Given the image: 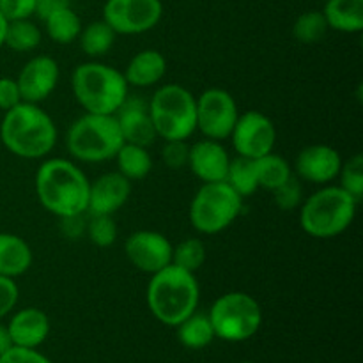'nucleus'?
Returning <instances> with one entry per match:
<instances>
[{
  "mask_svg": "<svg viewBox=\"0 0 363 363\" xmlns=\"http://www.w3.org/2000/svg\"><path fill=\"white\" fill-rule=\"evenodd\" d=\"M188 155H190V145L186 144V140H165L162 149V160L172 170L188 167Z\"/></svg>",
  "mask_w": 363,
  "mask_h": 363,
  "instance_id": "obj_35",
  "label": "nucleus"
},
{
  "mask_svg": "<svg viewBox=\"0 0 363 363\" xmlns=\"http://www.w3.org/2000/svg\"><path fill=\"white\" fill-rule=\"evenodd\" d=\"M243 209V197L225 181L204 183L190 204V223L201 234H218L234 223Z\"/></svg>",
  "mask_w": 363,
  "mask_h": 363,
  "instance_id": "obj_9",
  "label": "nucleus"
},
{
  "mask_svg": "<svg viewBox=\"0 0 363 363\" xmlns=\"http://www.w3.org/2000/svg\"><path fill=\"white\" fill-rule=\"evenodd\" d=\"M167 73V60L158 50H142L131 57L124 69V78L131 87H152L160 84Z\"/></svg>",
  "mask_w": 363,
  "mask_h": 363,
  "instance_id": "obj_20",
  "label": "nucleus"
},
{
  "mask_svg": "<svg viewBox=\"0 0 363 363\" xmlns=\"http://www.w3.org/2000/svg\"><path fill=\"white\" fill-rule=\"evenodd\" d=\"M225 183L243 199L254 195L259 190L255 160L245 158V156H236L230 160Z\"/></svg>",
  "mask_w": 363,
  "mask_h": 363,
  "instance_id": "obj_28",
  "label": "nucleus"
},
{
  "mask_svg": "<svg viewBox=\"0 0 363 363\" xmlns=\"http://www.w3.org/2000/svg\"><path fill=\"white\" fill-rule=\"evenodd\" d=\"M9 347H13L9 330H7V325H2V323H0V357H2Z\"/></svg>",
  "mask_w": 363,
  "mask_h": 363,
  "instance_id": "obj_42",
  "label": "nucleus"
},
{
  "mask_svg": "<svg viewBox=\"0 0 363 363\" xmlns=\"http://www.w3.org/2000/svg\"><path fill=\"white\" fill-rule=\"evenodd\" d=\"M176 328L177 339L188 350H204V347H208L216 339L211 321H209V318L206 314L194 312L190 318L179 323Z\"/></svg>",
  "mask_w": 363,
  "mask_h": 363,
  "instance_id": "obj_26",
  "label": "nucleus"
},
{
  "mask_svg": "<svg viewBox=\"0 0 363 363\" xmlns=\"http://www.w3.org/2000/svg\"><path fill=\"white\" fill-rule=\"evenodd\" d=\"M39 43H41V30L30 18L7 21L4 46H7L13 52L25 53L38 48Z\"/></svg>",
  "mask_w": 363,
  "mask_h": 363,
  "instance_id": "obj_29",
  "label": "nucleus"
},
{
  "mask_svg": "<svg viewBox=\"0 0 363 363\" xmlns=\"http://www.w3.org/2000/svg\"><path fill=\"white\" fill-rule=\"evenodd\" d=\"M216 339L243 342L252 339L262 325V308L254 296L241 291L216 298L208 314Z\"/></svg>",
  "mask_w": 363,
  "mask_h": 363,
  "instance_id": "obj_8",
  "label": "nucleus"
},
{
  "mask_svg": "<svg viewBox=\"0 0 363 363\" xmlns=\"http://www.w3.org/2000/svg\"><path fill=\"white\" fill-rule=\"evenodd\" d=\"M85 215V213H84ZM84 215H73V216H66V218H60V230L66 238H78L80 234H85V227H87V220L84 218Z\"/></svg>",
  "mask_w": 363,
  "mask_h": 363,
  "instance_id": "obj_40",
  "label": "nucleus"
},
{
  "mask_svg": "<svg viewBox=\"0 0 363 363\" xmlns=\"http://www.w3.org/2000/svg\"><path fill=\"white\" fill-rule=\"evenodd\" d=\"M206 259H208V250L204 241L199 238H188L172 247V264L184 272H199L204 266Z\"/></svg>",
  "mask_w": 363,
  "mask_h": 363,
  "instance_id": "obj_31",
  "label": "nucleus"
},
{
  "mask_svg": "<svg viewBox=\"0 0 363 363\" xmlns=\"http://www.w3.org/2000/svg\"><path fill=\"white\" fill-rule=\"evenodd\" d=\"M238 156L257 160L273 152L277 144V128L268 116L257 110L240 113L230 133Z\"/></svg>",
  "mask_w": 363,
  "mask_h": 363,
  "instance_id": "obj_12",
  "label": "nucleus"
},
{
  "mask_svg": "<svg viewBox=\"0 0 363 363\" xmlns=\"http://www.w3.org/2000/svg\"><path fill=\"white\" fill-rule=\"evenodd\" d=\"M163 16L162 0H106L103 20L116 34L137 35L149 32Z\"/></svg>",
  "mask_w": 363,
  "mask_h": 363,
  "instance_id": "obj_11",
  "label": "nucleus"
},
{
  "mask_svg": "<svg viewBox=\"0 0 363 363\" xmlns=\"http://www.w3.org/2000/svg\"><path fill=\"white\" fill-rule=\"evenodd\" d=\"M6 28H7V20L0 13V48L4 46V39H6Z\"/></svg>",
  "mask_w": 363,
  "mask_h": 363,
  "instance_id": "obj_43",
  "label": "nucleus"
},
{
  "mask_svg": "<svg viewBox=\"0 0 363 363\" xmlns=\"http://www.w3.org/2000/svg\"><path fill=\"white\" fill-rule=\"evenodd\" d=\"M328 23L323 11H305L293 25V35L301 45H315L323 41L328 32Z\"/></svg>",
  "mask_w": 363,
  "mask_h": 363,
  "instance_id": "obj_30",
  "label": "nucleus"
},
{
  "mask_svg": "<svg viewBox=\"0 0 363 363\" xmlns=\"http://www.w3.org/2000/svg\"><path fill=\"white\" fill-rule=\"evenodd\" d=\"M323 14L333 30L344 34L363 30V0H326Z\"/></svg>",
  "mask_w": 363,
  "mask_h": 363,
  "instance_id": "obj_22",
  "label": "nucleus"
},
{
  "mask_svg": "<svg viewBox=\"0 0 363 363\" xmlns=\"http://www.w3.org/2000/svg\"><path fill=\"white\" fill-rule=\"evenodd\" d=\"M89 241L99 248L112 247L117 240V225L113 216L110 215H91L85 227Z\"/></svg>",
  "mask_w": 363,
  "mask_h": 363,
  "instance_id": "obj_32",
  "label": "nucleus"
},
{
  "mask_svg": "<svg viewBox=\"0 0 363 363\" xmlns=\"http://www.w3.org/2000/svg\"><path fill=\"white\" fill-rule=\"evenodd\" d=\"M18 296H20V289H18L14 279L0 275V319H4L14 311Z\"/></svg>",
  "mask_w": 363,
  "mask_h": 363,
  "instance_id": "obj_37",
  "label": "nucleus"
},
{
  "mask_svg": "<svg viewBox=\"0 0 363 363\" xmlns=\"http://www.w3.org/2000/svg\"><path fill=\"white\" fill-rule=\"evenodd\" d=\"M62 7H71V0H35V14L41 20H45L48 14L55 13Z\"/></svg>",
  "mask_w": 363,
  "mask_h": 363,
  "instance_id": "obj_41",
  "label": "nucleus"
},
{
  "mask_svg": "<svg viewBox=\"0 0 363 363\" xmlns=\"http://www.w3.org/2000/svg\"><path fill=\"white\" fill-rule=\"evenodd\" d=\"M116 38V30L105 20L91 21L87 27H82L80 35H78L82 52L91 59L106 55L112 50Z\"/></svg>",
  "mask_w": 363,
  "mask_h": 363,
  "instance_id": "obj_25",
  "label": "nucleus"
},
{
  "mask_svg": "<svg viewBox=\"0 0 363 363\" xmlns=\"http://www.w3.org/2000/svg\"><path fill=\"white\" fill-rule=\"evenodd\" d=\"M358 202L340 186L321 188L301 202L300 227L318 240L337 238L353 223Z\"/></svg>",
  "mask_w": 363,
  "mask_h": 363,
  "instance_id": "obj_5",
  "label": "nucleus"
},
{
  "mask_svg": "<svg viewBox=\"0 0 363 363\" xmlns=\"http://www.w3.org/2000/svg\"><path fill=\"white\" fill-rule=\"evenodd\" d=\"M337 177H340L339 186L360 201L363 195V156L353 155L350 160L342 162Z\"/></svg>",
  "mask_w": 363,
  "mask_h": 363,
  "instance_id": "obj_33",
  "label": "nucleus"
},
{
  "mask_svg": "<svg viewBox=\"0 0 363 363\" xmlns=\"http://www.w3.org/2000/svg\"><path fill=\"white\" fill-rule=\"evenodd\" d=\"M273 202L282 211H291V209L300 208L301 202H303V190H301L300 179L291 176L282 186L273 190Z\"/></svg>",
  "mask_w": 363,
  "mask_h": 363,
  "instance_id": "obj_34",
  "label": "nucleus"
},
{
  "mask_svg": "<svg viewBox=\"0 0 363 363\" xmlns=\"http://www.w3.org/2000/svg\"><path fill=\"white\" fill-rule=\"evenodd\" d=\"M43 23H45L48 38L59 45H71L73 41H77L82 32L80 16L74 13L73 7H62V9L48 14Z\"/></svg>",
  "mask_w": 363,
  "mask_h": 363,
  "instance_id": "obj_24",
  "label": "nucleus"
},
{
  "mask_svg": "<svg viewBox=\"0 0 363 363\" xmlns=\"http://www.w3.org/2000/svg\"><path fill=\"white\" fill-rule=\"evenodd\" d=\"M243 363H250V362H243Z\"/></svg>",
  "mask_w": 363,
  "mask_h": 363,
  "instance_id": "obj_44",
  "label": "nucleus"
},
{
  "mask_svg": "<svg viewBox=\"0 0 363 363\" xmlns=\"http://www.w3.org/2000/svg\"><path fill=\"white\" fill-rule=\"evenodd\" d=\"M0 363H53L38 350L13 346L0 357Z\"/></svg>",
  "mask_w": 363,
  "mask_h": 363,
  "instance_id": "obj_38",
  "label": "nucleus"
},
{
  "mask_svg": "<svg viewBox=\"0 0 363 363\" xmlns=\"http://www.w3.org/2000/svg\"><path fill=\"white\" fill-rule=\"evenodd\" d=\"M128 261L142 273L155 275L160 269L172 264V245L156 230H137L124 243Z\"/></svg>",
  "mask_w": 363,
  "mask_h": 363,
  "instance_id": "obj_13",
  "label": "nucleus"
},
{
  "mask_svg": "<svg viewBox=\"0 0 363 363\" xmlns=\"http://www.w3.org/2000/svg\"><path fill=\"white\" fill-rule=\"evenodd\" d=\"M145 300L151 314L162 325L176 328L179 323L197 312L201 287L195 273L169 264L151 275Z\"/></svg>",
  "mask_w": 363,
  "mask_h": 363,
  "instance_id": "obj_3",
  "label": "nucleus"
},
{
  "mask_svg": "<svg viewBox=\"0 0 363 363\" xmlns=\"http://www.w3.org/2000/svg\"><path fill=\"white\" fill-rule=\"evenodd\" d=\"M113 160L117 162V172L123 174L130 181L145 179L152 170L151 155H149L147 147H142V145L124 142Z\"/></svg>",
  "mask_w": 363,
  "mask_h": 363,
  "instance_id": "obj_23",
  "label": "nucleus"
},
{
  "mask_svg": "<svg viewBox=\"0 0 363 363\" xmlns=\"http://www.w3.org/2000/svg\"><path fill=\"white\" fill-rule=\"evenodd\" d=\"M149 116L158 138L188 140L197 130V98L177 84H165L152 94Z\"/></svg>",
  "mask_w": 363,
  "mask_h": 363,
  "instance_id": "obj_7",
  "label": "nucleus"
},
{
  "mask_svg": "<svg viewBox=\"0 0 363 363\" xmlns=\"http://www.w3.org/2000/svg\"><path fill=\"white\" fill-rule=\"evenodd\" d=\"M240 117L236 99L225 89L213 87L197 98V130L211 140L230 137Z\"/></svg>",
  "mask_w": 363,
  "mask_h": 363,
  "instance_id": "obj_10",
  "label": "nucleus"
},
{
  "mask_svg": "<svg viewBox=\"0 0 363 363\" xmlns=\"http://www.w3.org/2000/svg\"><path fill=\"white\" fill-rule=\"evenodd\" d=\"M131 195V181L123 174L106 172L89 186L87 211L91 215H110L119 211Z\"/></svg>",
  "mask_w": 363,
  "mask_h": 363,
  "instance_id": "obj_16",
  "label": "nucleus"
},
{
  "mask_svg": "<svg viewBox=\"0 0 363 363\" xmlns=\"http://www.w3.org/2000/svg\"><path fill=\"white\" fill-rule=\"evenodd\" d=\"M124 144L116 116L84 113L73 121L66 135V147L74 160L101 163L116 158Z\"/></svg>",
  "mask_w": 363,
  "mask_h": 363,
  "instance_id": "obj_6",
  "label": "nucleus"
},
{
  "mask_svg": "<svg viewBox=\"0 0 363 363\" xmlns=\"http://www.w3.org/2000/svg\"><path fill=\"white\" fill-rule=\"evenodd\" d=\"M342 158L332 145L314 144L301 149L294 162V169L300 179L312 184H328L339 176Z\"/></svg>",
  "mask_w": 363,
  "mask_h": 363,
  "instance_id": "obj_15",
  "label": "nucleus"
},
{
  "mask_svg": "<svg viewBox=\"0 0 363 363\" xmlns=\"http://www.w3.org/2000/svg\"><path fill=\"white\" fill-rule=\"evenodd\" d=\"M91 181L77 163L50 158L35 172V194L43 208L59 218L87 213Z\"/></svg>",
  "mask_w": 363,
  "mask_h": 363,
  "instance_id": "obj_1",
  "label": "nucleus"
},
{
  "mask_svg": "<svg viewBox=\"0 0 363 363\" xmlns=\"http://www.w3.org/2000/svg\"><path fill=\"white\" fill-rule=\"evenodd\" d=\"M113 116L119 124L121 135L128 144L149 147L158 138L149 116V105H145L142 99L126 98L123 106Z\"/></svg>",
  "mask_w": 363,
  "mask_h": 363,
  "instance_id": "obj_18",
  "label": "nucleus"
},
{
  "mask_svg": "<svg viewBox=\"0 0 363 363\" xmlns=\"http://www.w3.org/2000/svg\"><path fill=\"white\" fill-rule=\"evenodd\" d=\"M229 152L222 142L204 138L190 145L188 155V169L197 176L202 183H220L225 181L229 170Z\"/></svg>",
  "mask_w": 363,
  "mask_h": 363,
  "instance_id": "obj_17",
  "label": "nucleus"
},
{
  "mask_svg": "<svg viewBox=\"0 0 363 363\" xmlns=\"http://www.w3.org/2000/svg\"><path fill=\"white\" fill-rule=\"evenodd\" d=\"M0 13L7 21L27 20L35 14V0H0Z\"/></svg>",
  "mask_w": 363,
  "mask_h": 363,
  "instance_id": "obj_36",
  "label": "nucleus"
},
{
  "mask_svg": "<svg viewBox=\"0 0 363 363\" xmlns=\"http://www.w3.org/2000/svg\"><path fill=\"white\" fill-rule=\"evenodd\" d=\"M21 103L20 87H18L16 78L2 77L0 78V110L7 112V110L14 108Z\"/></svg>",
  "mask_w": 363,
  "mask_h": 363,
  "instance_id": "obj_39",
  "label": "nucleus"
},
{
  "mask_svg": "<svg viewBox=\"0 0 363 363\" xmlns=\"http://www.w3.org/2000/svg\"><path fill=\"white\" fill-rule=\"evenodd\" d=\"M32 266V250L23 238L0 233V275L16 279Z\"/></svg>",
  "mask_w": 363,
  "mask_h": 363,
  "instance_id": "obj_21",
  "label": "nucleus"
},
{
  "mask_svg": "<svg viewBox=\"0 0 363 363\" xmlns=\"http://www.w3.org/2000/svg\"><path fill=\"white\" fill-rule=\"evenodd\" d=\"M50 318L35 307H25L13 314L7 330H9L13 346L38 350L50 335Z\"/></svg>",
  "mask_w": 363,
  "mask_h": 363,
  "instance_id": "obj_19",
  "label": "nucleus"
},
{
  "mask_svg": "<svg viewBox=\"0 0 363 363\" xmlns=\"http://www.w3.org/2000/svg\"><path fill=\"white\" fill-rule=\"evenodd\" d=\"M255 170H257L259 188H264L269 191L282 186L293 176L289 162L280 155H275V152H268V155L255 160Z\"/></svg>",
  "mask_w": 363,
  "mask_h": 363,
  "instance_id": "obj_27",
  "label": "nucleus"
},
{
  "mask_svg": "<svg viewBox=\"0 0 363 363\" xmlns=\"http://www.w3.org/2000/svg\"><path fill=\"white\" fill-rule=\"evenodd\" d=\"M71 89L85 113L113 116L128 98V85L123 71L108 64L84 62L71 74Z\"/></svg>",
  "mask_w": 363,
  "mask_h": 363,
  "instance_id": "obj_4",
  "label": "nucleus"
},
{
  "mask_svg": "<svg viewBox=\"0 0 363 363\" xmlns=\"http://www.w3.org/2000/svg\"><path fill=\"white\" fill-rule=\"evenodd\" d=\"M57 126L35 103L21 101L4 113L0 140L4 147L23 160L45 158L57 144Z\"/></svg>",
  "mask_w": 363,
  "mask_h": 363,
  "instance_id": "obj_2",
  "label": "nucleus"
},
{
  "mask_svg": "<svg viewBox=\"0 0 363 363\" xmlns=\"http://www.w3.org/2000/svg\"><path fill=\"white\" fill-rule=\"evenodd\" d=\"M60 69L55 59L48 55L32 57L18 73V87H20L21 101L35 103L45 101L59 84Z\"/></svg>",
  "mask_w": 363,
  "mask_h": 363,
  "instance_id": "obj_14",
  "label": "nucleus"
}]
</instances>
